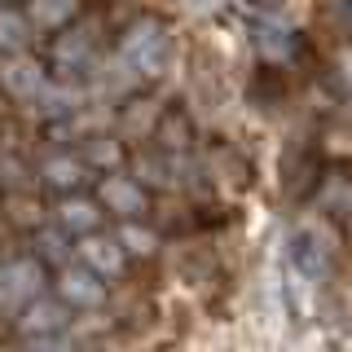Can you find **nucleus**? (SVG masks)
Returning <instances> with one entry per match:
<instances>
[{
	"label": "nucleus",
	"mask_w": 352,
	"mask_h": 352,
	"mask_svg": "<svg viewBox=\"0 0 352 352\" xmlns=\"http://www.w3.org/2000/svg\"><path fill=\"white\" fill-rule=\"evenodd\" d=\"M44 291V269L36 260H9L0 269V308L5 313H22L27 304H36Z\"/></svg>",
	"instance_id": "nucleus-1"
},
{
	"label": "nucleus",
	"mask_w": 352,
	"mask_h": 352,
	"mask_svg": "<svg viewBox=\"0 0 352 352\" xmlns=\"http://www.w3.org/2000/svg\"><path fill=\"white\" fill-rule=\"evenodd\" d=\"M62 308L58 304H27V308H22V317H18V322H22V330H31V335H53V330H58L62 326Z\"/></svg>",
	"instance_id": "nucleus-2"
},
{
	"label": "nucleus",
	"mask_w": 352,
	"mask_h": 352,
	"mask_svg": "<svg viewBox=\"0 0 352 352\" xmlns=\"http://www.w3.org/2000/svg\"><path fill=\"white\" fill-rule=\"evenodd\" d=\"M62 295L71 304H97V300H102V286H97L93 273H66V278H62Z\"/></svg>",
	"instance_id": "nucleus-3"
},
{
	"label": "nucleus",
	"mask_w": 352,
	"mask_h": 352,
	"mask_svg": "<svg viewBox=\"0 0 352 352\" xmlns=\"http://www.w3.org/2000/svg\"><path fill=\"white\" fill-rule=\"evenodd\" d=\"M22 40H27V27H22V18L9 14V9H0V44H5V49H22Z\"/></svg>",
	"instance_id": "nucleus-4"
},
{
	"label": "nucleus",
	"mask_w": 352,
	"mask_h": 352,
	"mask_svg": "<svg viewBox=\"0 0 352 352\" xmlns=\"http://www.w3.org/2000/svg\"><path fill=\"white\" fill-rule=\"evenodd\" d=\"M5 80H9V88H14V93H36V84H40V75H36V66H9L5 71Z\"/></svg>",
	"instance_id": "nucleus-5"
},
{
	"label": "nucleus",
	"mask_w": 352,
	"mask_h": 352,
	"mask_svg": "<svg viewBox=\"0 0 352 352\" xmlns=\"http://www.w3.org/2000/svg\"><path fill=\"white\" fill-rule=\"evenodd\" d=\"M66 14H71V0H36V9H31L36 22H62Z\"/></svg>",
	"instance_id": "nucleus-6"
},
{
	"label": "nucleus",
	"mask_w": 352,
	"mask_h": 352,
	"mask_svg": "<svg viewBox=\"0 0 352 352\" xmlns=\"http://www.w3.org/2000/svg\"><path fill=\"white\" fill-rule=\"evenodd\" d=\"M84 260L97 264V269H119V256L110 251V242H88V247H84Z\"/></svg>",
	"instance_id": "nucleus-7"
},
{
	"label": "nucleus",
	"mask_w": 352,
	"mask_h": 352,
	"mask_svg": "<svg viewBox=\"0 0 352 352\" xmlns=\"http://www.w3.org/2000/svg\"><path fill=\"white\" fill-rule=\"evenodd\" d=\"M62 220H66L71 229H88V225H93V207L71 203V207H62Z\"/></svg>",
	"instance_id": "nucleus-8"
},
{
	"label": "nucleus",
	"mask_w": 352,
	"mask_h": 352,
	"mask_svg": "<svg viewBox=\"0 0 352 352\" xmlns=\"http://www.w3.org/2000/svg\"><path fill=\"white\" fill-rule=\"evenodd\" d=\"M27 352H71V348H66L58 335H36V339L27 344Z\"/></svg>",
	"instance_id": "nucleus-9"
},
{
	"label": "nucleus",
	"mask_w": 352,
	"mask_h": 352,
	"mask_svg": "<svg viewBox=\"0 0 352 352\" xmlns=\"http://www.w3.org/2000/svg\"><path fill=\"white\" fill-rule=\"evenodd\" d=\"M106 198H110V203H119V207H137V194L124 190V185H106Z\"/></svg>",
	"instance_id": "nucleus-10"
}]
</instances>
